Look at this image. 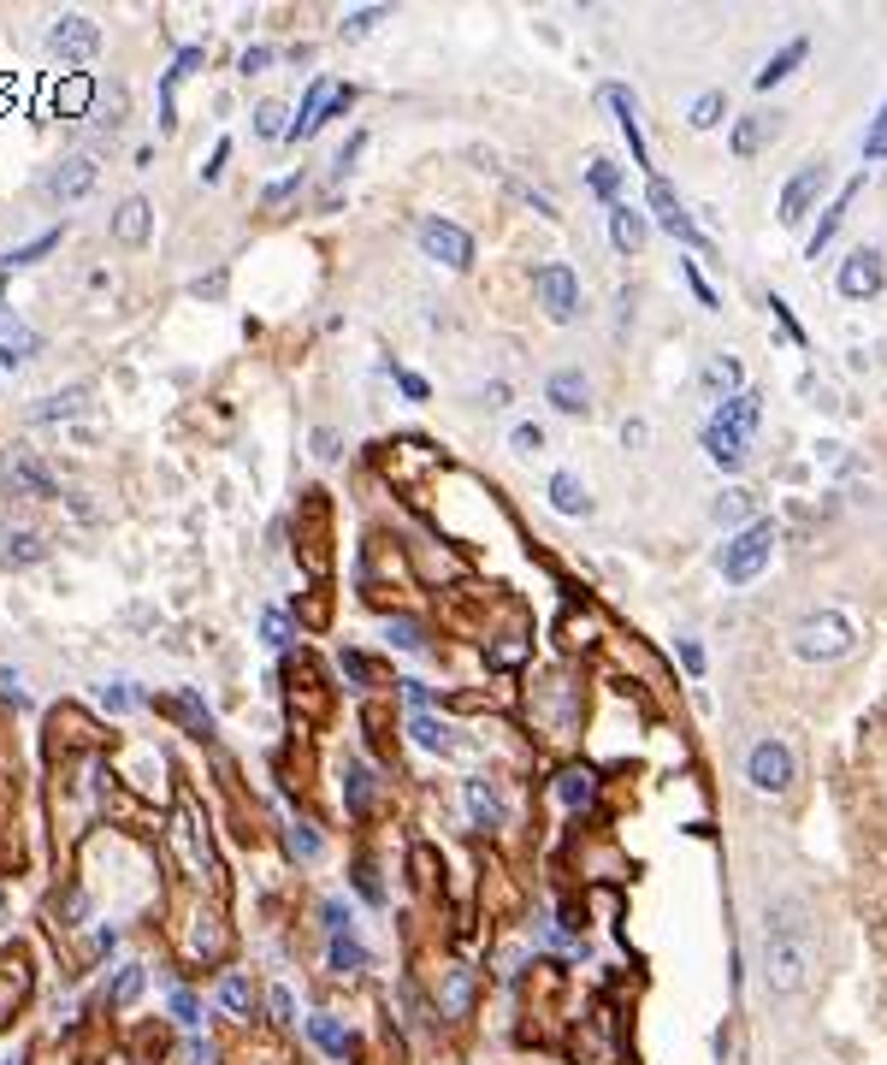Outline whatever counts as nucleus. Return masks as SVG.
<instances>
[{"mask_svg": "<svg viewBox=\"0 0 887 1065\" xmlns=\"http://www.w3.org/2000/svg\"><path fill=\"white\" fill-rule=\"evenodd\" d=\"M846 652H852V622H846L840 610H816V616H804V622L792 628V657H804V664L846 657Z\"/></svg>", "mask_w": 887, "mask_h": 1065, "instance_id": "nucleus-1", "label": "nucleus"}, {"mask_svg": "<svg viewBox=\"0 0 887 1065\" xmlns=\"http://www.w3.org/2000/svg\"><path fill=\"white\" fill-rule=\"evenodd\" d=\"M770 550H775V521H751L746 533H734L728 545H722V574H728V586H746V581H758L763 574V562H770Z\"/></svg>", "mask_w": 887, "mask_h": 1065, "instance_id": "nucleus-2", "label": "nucleus"}, {"mask_svg": "<svg viewBox=\"0 0 887 1065\" xmlns=\"http://www.w3.org/2000/svg\"><path fill=\"white\" fill-rule=\"evenodd\" d=\"M792 746H782V740H758V746L746 752V781L758 793H787L792 788Z\"/></svg>", "mask_w": 887, "mask_h": 1065, "instance_id": "nucleus-3", "label": "nucleus"}, {"mask_svg": "<svg viewBox=\"0 0 887 1065\" xmlns=\"http://www.w3.org/2000/svg\"><path fill=\"white\" fill-rule=\"evenodd\" d=\"M414 237H421V249L433 255V261H443V267H474V237L462 232V225H450V220H438V213H426L421 225H414Z\"/></svg>", "mask_w": 887, "mask_h": 1065, "instance_id": "nucleus-4", "label": "nucleus"}, {"mask_svg": "<svg viewBox=\"0 0 887 1065\" xmlns=\"http://www.w3.org/2000/svg\"><path fill=\"white\" fill-rule=\"evenodd\" d=\"M539 308L557 326H569L574 314H580V278H574V267L569 261H550V267H539Z\"/></svg>", "mask_w": 887, "mask_h": 1065, "instance_id": "nucleus-5", "label": "nucleus"}, {"mask_svg": "<svg viewBox=\"0 0 887 1065\" xmlns=\"http://www.w3.org/2000/svg\"><path fill=\"white\" fill-rule=\"evenodd\" d=\"M96 48H101V30H96V18H84V12H65V18L48 24V53H53V60H89Z\"/></svg>", "mask_w": 887, "mask_h": 1065, "instance_id": "nucleus-6", "label": "nucleus"}, {"mask_svg": "<svg viewBox=\"0 0 887 1065\" xmlns=\"http://www.w3.org/2000/svg\"><path fill=\"white\" fill-rule=\"evenodd\" d=\"M882 278H887V267H882V249H852L840 261V296H852V302H864V296H876L882 290Z\"/></svg>", "mask_w": 887, "mask_h": 1065, "instance_id": "nucleus-7", "label": "nucleus"}, {"mask_svg": "<svg viewBox=\"0 0 887 1065\" xmlns=\"http://www.w3.org/2000/svg\"><path fill=\"white\" fill-rule=\"evenodd\" d=\"M828 184V160H804L799 172H792V184L782 190V208H775V220L782 225H799L804 220V208H811V196Z\"/></svg>", "mask_w": 887, "mask_h": 1065, "instance_id": "nucleus-8", "label": "nucleus"}, {"mask_svg": "<svg viewBox=\"0 0 887 1065\" xmlns=\"http://www.w3.org/2000/svg\"><path fill=\"white\" fill-rule=\"evenodd\" d=\"M89 190H96V160H89V154H65L60 166L48 172V196L53 201H77Z\"/></svg>", "mask_w": 887, "mask_h": 1065, "instance_id": "nucleus-9", "label": "nucleus"}, {"mask_svg": "<svg viewBox=\"0 0 887 1065\" xmlns=\"http://www.w3.org/2000/svg\"><path fill=\"white\" fill-rule=\"evenodd\" d=\"M651 213L663 220V232L669 237H680V243H698V225L687 220V208H680V196L669 190L663 178H651Z\"/></svg>", "mask_w": 887, "mask_h": 1065, "instance_id": "nucleus-10", "label": "nucleus"}, {"mask_svg": "<svg viewBox=\"0 0 887 1065\" xmlns=\"http://www.w3.org/2000/svg\"><path fill=\"white\" fill-rule=\"evenodd\" d=\"M710 421L728 426V433H746V438H751V426L763 421V397H758V391H734V397L716 403V414H710Z\"/></svg>", "mask_w": 887, "mask_h": 1065, "instance_id": "nucleus-11", "label": "nucleus"}, {"mask_svg": "<svg viewBox=\"0 0 887 1065\" xmlns=\"http://www.w3.org/2000/svg\"><path fill=\"white\" fill-rule=\"evenodd\" d=\"M603 101L615 107V119H622V137L634 143V166H651V154H645V125H639V101L627 96L622 84H603Z\"/></svg>", "mask_w": 887, "mask_h": 1065, "instance_id": "nucleus-12", "label": "nucleus"}, {"mask_svg": "<svg viewBox=\"0 0 887 1065\" xmlns=\"http://www.w3.org/2000/svg\"><path fill=\"white\" fill-rule=\"evenodd\" d=\"M545 397L557 403L562 414H586L591 409V385H586V373H574V368H562V373H550V385H545Z\"/></svg>", "mask_w": 887, "mask_h": 1065, "instance_id": "nucleus-13", "label": "nucleus"}, {"mask_svg": "<svg viewBox=\"0 0 887 1065\" xmlns=\"http://www.w3.org/2000/svg\"><path fill=\"white\" fill-rule=\"evenodd\" d=\"M704 450H710V462H716V468H728V474H734V468H746L751 438H746V433H728V426L710 421V426H704Z\"/></svg>", "mask_w": 887, "mask_h": 1065, "instance_id": "nucleus-14", "label": "nucleus"}, {"mask_svg": "<svg viewBox=\"0 0 887 1065\" xmlns=\"http://www.w3.org/2000/svg\"><path fill=\"white\" fill-rule=\"evenodd\" d=\"M7 480L18 485V492H30V497H60V480H53L48 468L30 456V450H18V456H12V462H7Z\"/></svg>", "mask_w": 887, "mask_h": 1065, "instance_id": "nucleus-15", "label": "nucleus"}, {"mask_svg": "<svg viewBox=\"0 0 887 1065\" xmlns=\"http://www.w3.org/2000/svg\"><path fill=\"white\" fill-rule=\"evenodd\" d=\"M858 190H864V178H852V184H846V190L835 196V208H828L823 220H816L811 243H804V255H811V261H823V249H828V243H835V232H840V220H846V208H852V196H858Z\"/></svg>", "mask_w": 887, "mask_h": 1065, "instance_id": "nucleus-16", "label": "nucleus"}, {"mask_svg": "<svg viewBox=\"0 0 887 1065\" xmlns=\"http://www.w3.org/2000/svg\"><path fill=\"white\" fill-rule=\"evenodd\" d=\"M804 53H811V42H804V36H792V42H782V48L770 53V60H763V72L751 77V84H758V89H775L782 77H792V65H804Z\"/></svg>", "mask_w": 887, "mask_h": 1065, "instance_id": "nucleus-17", "label": "nucleus"}, {"mask_svg": "<svg viewBox=\"0 0 887 1065\" xmlns=\"http://www.w3.org/2000/svg\"><path fill=\"white\" fill-rule=\"evenodd\" d=\"M148 225H154V220H148V201H142V196H125V201H118V213H113V237L125 243V249L148 243Z\"/></svg>", "mask_w": 887, "mask_h": 1065, "instance_id": "nucleus-18", "label": "nucleus"}, {"mask_svg": "<svg viewBox=\"0 0 887 1065\" xmlns=\"http://www.w3.org/2000/svg\"><path fill=\"white\" fill-rule=\"evenodd\" d=\"M770 137H775V119H770V113H746V119H739V125H734L728 148H734L739 160H751L763 143H770Z\"/></svg>", "mask_w": 887, "mask_h": 1065, "instance_id": "nucleus-19", "label": "nucleus"}, {"mask_svg": "<svg viewBox=\"0 0 887 1065\" xmlns=\"http://www.w3.org/2000/svg\"><path fill=\"white\" fill-rule=\"evenodd\" d=\"M610 237H615V249H622V255H639L645 249V213L615 201V208H610Z\"/></svg>", "mask_w": 887, "mask_h": 1065, "instance_id": "nucleus-20", "label": "nucleus"}, {"mask_svg": "<svg viewBox=\"0 0 887 1065\" xmlns=\"http://www.w3.org/2000/svg\"><path fill=\"white\" fill-rule=\"evenodd\" d=\"M467 812H474L479 829H497L503 823V793H497L491 781H467Z\"/></svg>", "mask_w": 887, "mask_h": 1065, "instance_id": "nucleus-21", "label": "nucleus"}, {"mask_svg": "<svg viewBox=\"0 0 887 1065\" xmlns=\"http://www.w3.org/2000/svg\"><path fill=\"white\" fill-rule=\"evenodd\" d=\"M698 380H704V391L722 403V397H734V391H739V361H734V356H710Z\"/></svg>", "mask_w": 887, "mask_h": 1065, "instance_id": "nucleus-22", "label": "nucleus"}, {"mask_svg": "<svg viewBox=\"0 0 887 1065\" xmlns=\"http://www.w3.org/2000/svg\"><path fill=\"white\" fill-rule=\"evenodd\" d=\"M550 504H557V516H586L591 497H586V485L574 474H550Z\"/></svg>", "mask_w": 887, "mask_h": 1065, "instance_id": "nucleus-23", "label": "nucleus"}, {"mask_svg": "<svg viewBox=\"0 0 887 1065\" xmlns=\"http://www.w3.org/2000/svg\"><path fill=\"white\" fill-rule=\"evenodd\" d=\"M172 834H178V846H184V858H190V870L208 876V870H213V853L196 841V817H190V812H178V829H172Z\"/></svg>", "mask_w": 887, "mask_h": 1065, "instance_id": "nucleus-24", "label": "nucleus"}, {"mask_svg": "<svg viewBox=\"0 0 887 1065\" xmlns=\"http://www.w3.org/2000/svg\"><path fill=\"white\" fill-rule=\"evenodd\" d=\"M308 1036H314V1042L326 1048V1054H349V1048H355V1042H349V1030H343V1024H338V1018H326V1013H320V1018H308Z\"/></svg>", "mask_w": 887, "mask_h": 1065, "instance_id": "nucleus-25", "label": "nucleus"}, {"mask_svg": "<svg viewBox=\"0 0 887 1065\" xmlns=\"http://www.w3.org/2000/svg\"><path fill=\"white\" fill-rule=\"evenodd\" d=\"M722 113H728V96H722V89H704V96L692 101V119H687V125H692V131H710V125H722Z\"/></svg>", "mask_w": 887, "mask_h": 1065, "instance_id": "nucleus-26", "label": "nucleus"}, {"mask_svg": "<svg viewBox=\"0 0 887 1065\" xmlns=\"http://www.w3.org/2000/svg\"><path fill=\"white\" fill-rule=\"evenodd\" d=\"M332 965H338L343 977H355V970H367V948H361L355 936H332Z\"/></svg>", "mask_w": 887, "mask_h": 1065, "instance_id": "nucleus-27", "label": "nucleus"}, {"mask_svg": "<svg viewBox=\"0 0 887 1065\" xmlns=\"http://www.w3.org/2000/svg\"><path fill=\"white\" fill-rule=\"evenodd\" d=\"M84 397H89L84 385H72V391H53V397H48L42 409L30 414V421H60V414H77V409H84Z\"/></svg>", "mask_w": 887, "mask_h": 1065, "instance_id": "nucleus-28", "label": "nucleus"}, {"mask_svg": "<svg viewBox=\"0 0 887 1065\" xmlns=\"http://www.w3.org/2000/svg\"><path fill=\"white\" fill-rule=\"evenodd\" d=\"M751 509H758V497H751V492H739V485H734V492H722V497H716V521H722V528H734V521H746Z\"/></svg>", "mask_w": 887, "mask_h": 1065, "instance_id": "nucleus-29", "label": "nucleus"}, {"mask_svg": "<svg viewBox=\"0 0 887 1065\" xmlns=\"http://www.w3.org/2000/svg\"><path fill=\"white\" fill-rule=\"evenodd\" d=\"M343 800H349V812H367V800H373V776H367V764H349V776H343Z\"/></svg>", "mask_w": 887, "mask_h": 1065, "instance_id": "nucleus-30", "label": "nucleus"}, {"mask_svg": "<svg viewBox=\"0 0 887 1065\" xmlns=\"http://www.w3.org/2000/svg\"><path fill=\"white\" fill-rule=\"evenodd\" d=\"M142 982H148V970H142V965H125V970H118V982L107 989V1001H113V1006H130V1001L142 994Z\"/></svg>", "mask_w": 887, "mask_h": 1065, "instance_id": "nucleus-31", "label": "nucleus"}, {"mask_svg": "<svg viewBox=\"0 0 887 1065\" xmlns=\"http://www.w3.org/2000/svg\"><path fill=\"white\" fill-rule=\"evenodd\" d=\"M409 734L421 740L426 752H450V728H443V722H433V717H426V710H421V717L409 722Z\"/></svg>", "mask_w": 887, "mask_h": 1065, "instance_id": "nucleus-32", "label": "nucleus"}, {"mask_svg": "<svg viewBox=\"0 0 887 1065\" xmlns=\"http://www.w3.org/2000/svg\"><path fill=\"white\" fill-rule=\"evenodd\" d=\"M53 243H60V232H42V237H30V243H24V249L0 255V267H30L36 255H48V249H53Z\"/></svg>", "mask_w": 887, "mask_h": 1065, "instance_id": "nucleus-33", "label": "nucleus"}, {"mask_svg": "<svg viewBox=\"0 0 887 1065\" xmlns=\"http://www.w3.org/2000/svg\"><path fill=\"white\" fill-rule=\"evenodd\" d=\"M249 1001H254V994H249V982L232 970V977L220 982V1006H225V1013H249Z\"/></svg>", "mask_w": 887, "mask_h": 1065, "instance_id": "nucleus-34", "label": "nucleus"}, {"mask_svg": "<svg viewBox=\"0 0 887 1065\" xmlns=\"http://www.w3.org/2000/svg\"><path fill=\"white\" fill-rule=\"evenodd\" d=\"M7 562H12V569H18V562H42V538H36V533H12Z\"/></svg>", "mask_w": 887, "mask_h": 1065, "instance_id": "nucleus-35", "label": "nucleus"}, {"mask_svg": "<svg viewBox=\"0 0 887 1065\" xmlns=\"http://www.w3.org/2000/svg\"><path fill=\"white\" fill-rule=\"evenodd\" d=\"M864 160H887V101H882L876 125L864 131Z\"/></svg>", "mask_w": 887, "mask_h": 1065, "instance_id": "nucleus-36", "label": "nucleus"}, {"mask_svg": "<svg viewBox=\"0 0 887 1065\" xmlns=\"http://www.w3.org/2000/svg\"><path fill=\"white\" fill-rule=\"evenodd\" d=\"M379 18H385V7H361V12H349V18H343V42H355V36H367Z\"/></svg>", "mask_w": 887, "mask_h": 1065, "instance_id": "nucleus-37", "label": "nucleus"}, {"mask_svg": "<svg viewBox=\"0 0 887 1065\" xmlns=\"http://www.w3.org/2000/svg\"><path fill=\"white\" fill-rule=\"evenodd\" d=\"M254 131H261V137H285V107H278V101H261V113H254Z\"/></svg>", "mask_w": 887, "mask_h": 1065, "instance_id": "nucleus-38", "label": "nucleus"}, {"mask_svg": "<svg viewBox=\"0 0 887 1065\" xmlns=\"http://www.w3.org/2000/svg\"><path fill=\"white\" fill-rule=\"evenodd\" d=\"M557 793H562V800H569V805H586V800H591V776H586V770H569V776H562V788H557Z\"/></svg>", "mask_w": 887, "mask_h": 1065, "instance_id": "nucleus-39", "label": "nucleus"}, {"mask_svg": "<svg viewBox=\"0 0 887 1065\" xmlns=\"http://www.w3.org/2000/svg\"><path fill=\"white\" fill-rule=\"evenodd\" d=\"M615 178H622V172H615L610 160H591V190H598L603 201H615Z\"/></svg>", "mask_w": 887, "mask_h": 1065, "instance_id": "nucleus-40", "label": "nucleus"}, {"mask_svg": "<svg viewBox=\"0 0 887 1065\" xmlns=\"http://www.w3.org/2000/svg\"><path fill=\"white\" fill-rule=\"evenodd\" d=\"M261 633H266V645H290V622H285V610H261Z\"/></svg>", "mask_w": 887, "mask_h": 1065, "instance_id": "nucleus-41", "label": "nucleus"}, {"mask_svg": "<svg viewBox=\"0 0 887 1065\" xmlns=\"http://www.w3.org/2000/svg\"><path fill=\"white\" fill-rule=\"evenodd\" d=\"M178 710H184V722H190L196 734H213V717L201 710V698H196V693H184V698H178Z\"/></svg>", "mask_w": 887, "mask_h": 1065, "instance_id": "nucleus-42", "label": "nucleus"}, {"mask_svg": "<svg viewBox=\"0 0 887 1065\" xmlns=\"http://www.w3.org/2000/svg\"><path fill=\"white\" fill-rule=\"evenodd\" d=\"M509 444H515V450H521V456H533V450H545V426H533V421H521V426H515V438H509Z\"/></svg>", "mask_w": 887, "mask_h": 1065, "instance_id": "nucleus-43", "label": "nucleus"}, {"mask_svg": "<svg viewBox=\"0 0 887 1065\" xmlns=\"http://www.w3.org/2000/svg\"><path fill=\"white\" fill-rule=\"evenodd\" d=\"M385 633H391V645H402V652H426V640H421V628H414V622H391Z\"/></svg>", "mask_w": 887, "mask_h": 1065, "instance_id": "nucleus-44", "label": "nucleus"}, {"mask_svg": "<svg viewBox=\"0 0 887 1065\" xmlns=\"http://www.w3.org/2000/svg\"><path fill=\"white\" fill-rule=\"evenodd\" d=\"M172 1018H178V1024H201V1001H196L190 989H178V994H172Z\"/></svg>", "mask_w": 887, "mask_h": 1065, "instance_id": "nucleus-45", "label": "nucleus"}, {"mask_svg": "<svg viewBox=\"0 0 887 1065\" xmlns=\"http://www.w3.org/2000/svg\"><path fill=\"white\" fill-rule=\"evenodd\" d=\"M290 853H296V858H320V834L308 829V823L290 829Z\"/></svg>", "mask_w": 887, "mask_h": 1065, "instance_id": "nucleus-46", "label": "nucleus"}, {"mask_svg": "<svg viewBox=\"0 0 887 1065\" xmlns=\"http://www.w3.org/2000/svg\"><path fill=\"white\" fill-rule=\"evenodd\" d=\"M266 1006H273V1018H278V1024H296V1001H290V989H273V994H266Z\"/></svg>", "mask_w": 887, "mask_h": 1065, "instance_id": "nucleus-47", "label": "nucleus"}, {"mask_svg": "<svg viewBox=\"0 0 887 1065\" xmlns=\"http://www.w3.org/2000/svg\"><path fill=\"white\" fill-rule=\"evenodd\" d=\"M266 65H273V48H249L243 60H237V72H243V77H254V72H266Z\"/></svg>", "mask_w": 887, "mask_h": 1065, "instance_id": "nucleus-48", "label": "nucleus"}, {"mask_svg": "<svg viewBox=\"0 0 887 1065\" xmlns=\"http://www.w3.org/2000/svg\"><path fill=\"white\" fill-rule=\"evenodd\" d=\"M0 698H7V705H24V681H18V669H0Z\"/></svg>", "mask_w": 887, "mask_h": 1065, "instance_id": "nucleus-49", "label": "nucleus"}, {"mask_svg": "<svg viewBox=\"0 0 887 1065\" xmlns=\"http://www.w3.org/2000/svg\"><path fill=\"white\" fill-rule=\"evenodd\" d=\"M355 888H361V894H367V900H373V906H385V888H379V876H373L367 865H361V870H355Z\"/></svg>", "mask_w": 887, "mask_h": 1065, "instance_id": "nucleus-50", "label": "nucleus"}, {"mask_svg": "<svg viewBox=\"0 0 887 1065\" xmlns=\"http://www.w3.org/2000/svg\"><path fill=\"white\" fill-rule=\"evenodd\" d=\"M314 456H320V462H338V433H326V426H320V433H314Z\"/></svg>", "mask_w": 887, "mask_h": 1065, "instance_id": "nucleus-51", "label": "nucleus"}, {"mask_svg": "<svg viewBox=\"0 0 887 1065\" xmlns=\"http://www.w3.org/2000/svg\"><path fill=\"white\" fill-rule=\"evenodd\" d=\"M326 929H332V936H343V929H349V906H343V900H326Z\"/></svg>", "mask_w": 887, "mask_h": 1065, "instance_id": "nucleus-52", "label": "nucleus"}, {"mask_svg": "<svg viewBox=\"0 0 887 1065\" xmlns=\"http://www.w3.org/2000/svg\"><path fill=\"white\" fill-rule=\"evenodd\" d=\"M450 1013H467V970L450 977Z\"/></svg>", "mask_w": 887, "mask_h": 1065, "instance_id": "nucleus-53", "label": "nucleus"}, {"mask_svg": "<svg viewBox=\"0 0 887 1065\" xmlns=\"http://www.w3.org/2000/svg\"><path fill=\"white\" fill-rule=\"evenodd\" d=\"M355 154H361V137H349V143L338 148V160H332V172H338V178H343V172L355 166Z\"/></svg>", "mask_w": 887, "mask_h": 1065, "instance_id": "nucleus-54", "label": "nucleus"}, {"mask_svg": "<svg viewBox=\"0 0 887 1065\" xmlns=\"http://www.w3.org/2000/svg\"><path fill=\"white\" fill-rule=\"evenodd\" d=\"M225 160H232V143H220V148H213V160H208V166H201V178H220V172H225Z\"/></svg>", "mask_w": 887, "mask_h": 1065, "instance_id": "nucleus-55", "label": "nucleus"}, {"mask_svg": "<svg viewBox=\"0 0 887 1065\" xmlns=\"http://www.w3.org/2000/svg\"><path fill=\"white\" fill-rule=\"evenodd\" d=\"M402 693H409V705H414V710L433 705V686H426V681H402Z\"/></svg>", "mask_w": 887, "mask_h": 1065, "instance_id": "nucleus-56", "label": "nucleus"}, {"mask_svg": "<svg viewBox=\"0 0 887 1065\" xmlns=\"http://www.w3.org/2000/svg\"><path fill=\"white\" fill-rule=\"evenodd\" d=\"M184 1065H213V1048H201V1042H190V1048H184V1054H178Z\"/></svg>", "mask_w": 887, "mask_h": 1065, "instance_id": "nucleus-57", "label": "nucleus"}, {"mask_svg": "<svg viewBox=\"0 0 887 1065\" xmlns=\"http://www.w3.org/2000/svg\"><path fill=\"white\" fill-rule=\"evenodd\" d=\"M397 385L409 391V397H426V380H421V373H397Z\"/></svg>", "mask_w": 887, "mask_h": 1065, "instance_id": "nucleus-58", "label": "nucleus"}, {"mask_svg": "<svg viewBox=\"0 0 887 1065\" xmlns=\"http://www.w3.org/2000/svg\"><path fill=\"white\" fill-rule=\"evenodd\" d=\"M225 290V273H213V278H196V296H220Z\"/></svg>", "mask_w": 887, "mask_h": 1065, "instance_id": "nucleus-59", "label": "nucleus"}, {"mask_svg": "<svg viewBox=\"0 0 887 1065\" xmlns=\"http://www.w3.org/2000/svg\"><path fill=\"white\" fill-rule=\"evenodd\" d=\"M343 669H349V676H355V681H367V657H355V652H343Z\"/></svg>", "mask_w": 887, "mask_h": 1065, "instance_id": "nucleus-60", "label": "nucleus"}, {"mask_svg": "<svg viewBox=\"0 0 887 1065\" xmlns=\"http://www.w3.org/2000/svg\"><path fill=\"white\" fill-rule=\"evenodd\" d=\"M486 403H491V409H503V403H509V385H503V380L486 385Z\"/></svg>", "mask_w": 887, "mask_h": 1065, "instance_id": "nucleus-61", "label": "nucleus"}, {"mask_svg": "<svg viewBox=\"0 0 887 1065\" xmlns=\"http://www.w3.org/2000/svg\"><path fill=\"white\" fill-rule=\"evenodd\" d=\"M12 361H24V356H18L12 344H0V368H12Z\"/></svg>", "mask_w": 887, "mask_h": 1065, "instance_id": "nucleus-62", "label": "nucleus"}]
</instances>
